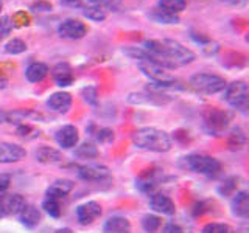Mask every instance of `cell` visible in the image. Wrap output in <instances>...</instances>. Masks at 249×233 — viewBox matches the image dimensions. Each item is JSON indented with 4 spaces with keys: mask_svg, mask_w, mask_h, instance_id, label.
<instances>
[{
    "mask_svg": "<svg viewBox=\"0 0 249 233\" xmlns=\"http://www.w3.org/2000/svg\"><path fill=\"white\" fill-rule=\"evenodd\" d=\"M11 183V176L6 173H0V194H3Z\"/></svg>",
    "mask_w": 249,
    "mask_h": 233,
    "instance_id": "cell-34",
    "label": "cell"
},
{
    "mask_svg": "<svg viewBox=\"0 0 249 233\" xmlns=\"http://www.w3.org/2000/svg\"><path fill=\"white\" fill-rule=\"evenodd\" d=\"M13 28H14V25H13V19L10 16H0V41H3L5 37L10 36Z\"/></svg>",
    "mask_w": 249,
    "mask_h": 233,
    "instance_id": "cell-30",
    "label": "cell"
},
{
    "mask_svg": "<svg viewBox=\"0 0 249 233\" xmlns=\"http://www.w3.org/2000/svg\"><path fill=\"white\" fill-rule=\"evenodd\" d=\"M132 142L137 148L151 152H167L171 148L168 132L158 128H140L132 134Z\"/></svg>",
    "mask_w": 249,
    "mask_h": 233,
    "instance_id": "cell-2",
    "label": "cell"
},
{
    "mask_svg": "<svg viewBox=\"0 0 249 233\" xmlns=\"http://www.w3.org/2000/svg\"><path fill=\"white\" fill-rule=\"evenodd\" d=\"M231 207H232V213L241 217V219H246L249 216V194L248 191H237L233 194V198L231 200Z\"/></svg>",
    "mask_w": 249,
    "mask_h": 233,
    "instance_id": "cell-15",
    "label": "cell"
},
{
    "mask_svg": "<svg viewBox=\"0 0 249 233\" xmlns=\"http://www.w3.org/2000/svg\"><path fill=\"white\" fill-rule=\"evenodd\" d=\"M150 17L158 22V23H163V25H176V23H179V17L176 14H171V13H167L160 10V8H153L151 13H150Z\"/></svg>",
    "mask_w": 249,
    "mask_h": 233,
    "instance_id": "cell-22",
    "label": "cell"
},
{
    "mask_svg": "<svg viewBox=\"0 0 249 233\" xmlns=\"http://www.w3.org/2000/svg\"><path fill=\"white\" fill-rule=\"evenodd\" d=\"M81 95H83V100L88 104L97 106V103H98V93H97V89L95 87H92V85H89V87H84L81 90Z\"/></svg>",
    "mask_w": 249,
    "mask_h": 233,
    "instance_id": "cell-31",
    "label": "cell"
},
{
    "mask_svg": "<svg viewBox=\"0 0 249 233\" xmlns=\"http://www.w3.org/2000/svg\"><path fill=\"white\" fill-rule=\"evenodd\" d=\"M237 179L235 177H231V179H226V181L218 186V193L221 196H233V193L237 190Z\"/></svg>",
    "mask_w": 249,
    "mask_h": 233,
    "instance_id": "cell-29",
    "label": "cell"
},
{
    "mask_svg": "<svg viewBox=\"0 0 249 233\" xmlns=\"http://www.w3.org/2000/svg\"><path fill=\"white\" fill-rule=\"evenodd\" d=\"M182 165L193 171L196 174H202V176H216L221 171V163L218 159L212 157V155H206V154H190L184 157Z\"/></svg>",
    "mask_w": 249,
    "mask_h": 233,
    "instance_id": "cell-3",
    "label": "cell"
},
{
    "mask_svg": "<svg viewBox=\"0 0 249 233\" xmlns=\"http://www.w3.org/2000/svg\"><path fill=\"white\" fill-rule=\"evenodd\" d=\"M35 157L37 162L45 163V165H53V163H58L62 160L61 152L58 150H54V148H50V146L37 148L36 152H35Z\"/></svg>",
    "mask_w": 249,
    "mask_h": 233,
    "instance_id": "cell-21",
    "label": "cell"
},
{
    "mask_svg": "<svg viewBox=\"0 0 249 233\" xmlns=\"http://www.w3.org/2000/svg\"><path fill=\"white\" fill-rule=\"evenodd\" d=\"M162 225V221L159 216L156 215H145L142 217V229L146 233H156Z\"/></svg>",
    "mask_w": 249,
    "mask_h": 233,
    "instance_id": "cell-27",
    "label": "cell"
},
{
    "mask_svg": "<svg viewBox=\"0 0 249 233\" xmlns=\"http://www.w3.org/2000/svg\"><path fill=\"white\" fill-rule=\"evenodd\" d=\"M162 233H185V230L181 227V225L170 222V224H167V225H163Z\"/></svg>",
    "mask_w": 249,
    "mask_h": 233,
    "instance_id": "cell-35",
    "label": "cell"
},
{
    "mask_svg": "<svg viewBox=\"0 0 249 233\" xmlns=\"http://www.w3.org/2000/svg\"><path fill=\"white\" fill-rule=\"evenodd\" d=\"M8 121V112H5L3 109H0V124H3Z\"/></svg>",
    "mask_w": 249,
    "mask_h": 233,
    "instance_id": "cell-39",
    "label": "cell"
},
{
    "mask_svg": "<svg viewBox=\"0 0 249 233\" xmlns=\"http://www.w3.org/2000/svg\"><path fill=\"white\" fill-rule=\"evenodd\" d=\"M6 83H8V80L3 76V75H0V90L2 89H5L6 87Z\"/></svg>",
    "mask_w": 249,
    "mask_h": 233,
    "instance_id": "cell-40",
    "label": "cell"
},
{
    "mask_svg": "<svg viewBox=\"0 0 249 233\" xmlns=\"http://www.w3.org/2000/svg\"><path fill=\"white\" fill-rule=\"evenodd\" d=\"M2 8H3V3H2V2H0V13H2Z\"/></svg>",
    "mask_w": 249,
    "mask_h": 233,
    "instance_id": "cell-42",
    "label": "cell"
},
{
    "mask_svg": "<svg viewBox=\"0 0 249 233\" xmlns=\"http://www.w3.org/2000/svg\"><path fill=\"white\" fill-rule=\"evenodd\" d=\"M31 10L33 11H50L52 10V3L49 2H36L31 5Z\"/></svg>",
    "mask_w": 249,
    "mask_h": 233,
    "instance_id": "cell-37",
    "label": "cell"
},
{
    "mask_svg": "<svg viewBox=\"0 0 249 233\" xmlns=\"http://www.w3.org/2000/svg\"><path fill=\"white\" fill-rule=\"evenodd\" d=\"M25 199L18 193H8L0 194V213L3 216L19 215L20 210L25 207Z\"/></svg>",
    "mask_w": 249,
    "mask_h": 233,
    "instance_id": "cell-7",
    "label": "cell"
},
{
    "mask_svg": "<svg viewBox=\"0 0 249 233\" xmlns=\"http://www.w3.org/2000/svg\"><path fill=\"white\" fill-rule=\"evenodd\" d=\"M190 85L202 95H215L226 87L224 78L213 73H195L190 78Z\"/></svg>",
    "mask_w": 249,
    "mask_h": 233,
    "instance_id": "cell-4",
    "label": "cell"
},
{
    "mask_svg": "<svg viewBox=\"0 0 249 233\" xmlns=\"http://www.w3.org/2000/svg\"><path fill=\"white\" fill-rule=\"evenodd\" d=\"M202 233H232V229L224 224H207Z\"/></svg>",
    "mask_w": 249,
    "mask_h": 233,
    "instance_id": "cell-32",
    "label": "cell"
},
{
    "mask_svg": "<svg viewBox=\"0 0 249 233\" xmlns=\"http://www.w3.org/2000/svg\"><path fill=\"white\" fill-rule=\"evenodd\" d=\"M27 42L25 41H22V39H19V37H13V39H10L6 44H5V47H3V50H5V53H8V54H13V56H16V54H22L23 51H27Z\"/></svg>",
    "mask_w": 249,
    "mask_h": 233,
    "instance_id": "cell-26",
    "label": "cell"
},
{
    "mask_svg": "<svg viewBox=\"0 0 249 233\" xmlns=\"http://www.w3.org/2000/svg\"><path fill=\"white\" fill-rule=\"evenodd\" d=\"M72 190H73V182L72 181H69V179H59V181H54L49 186L45 196L54 198V199H61V198H64L66 194H69Z\"/></svg>",
    "mask_w": 249,
    "mask_h": 233,
    "instance_id": "cell-17",
    "label": "cell"
},
{
    "mask_svg": "<svg viewBox=\"0 0 249 233\" xmlns=\"http://www.w3.org/2000/svg\"><path fill=\"white\" fill-rule=\"evenodd\" d=\"M54 233H72V230H70V229H59V230H56Z\"/></svg>",
    "mask_w": 249,
    "mask_h": 233,
    "instance_id": "cell-41",
    "label": "cell"
},
{
    "mask_svg": "<svg viewBox=\"0 0 249 233\" xmlns=\"http://www.w3.org/2000/svg\"><path fill=\"white\" fill-rule=\"evenodd\" d=\"M75 213L80 224L88 225V224H92L93 221H97L101 216V205L95 200H89V202H84L81 205H78Z\"/></svg>",
    "mask_w": 249,
    "mask_h": 233,
    "instance_id": "cell-8",
    "label": "cell"
},
{
    "mask_svg": "<svg viewBox=\"0 0 249 233\" xmlns=\"http://www.w3.org/2000/svg\"><path fill=\"white\" fill-rule=\"evenodd\" d=\"M131 224L123 216H112L105 222L103 233H129Z\"/></svg>",
    "mask_w": 249,
    "mask_h": 233,
    "instance_id": "cell-18",
    "label": "cell"
},
{
    "mask_svg": "<svg viewBox=\"0 0 249 233\" xmlns=\"http://www.w3.org/2000/svg\"><path fill=\"white\" fill-rule=\"evenodd\" d=\"M223 92H224V101L229 106L240 109V111L246 109L249 92H248V84L243 80H238V81H233L231 84H226V87H224Z\"/></svg>",
    "mask_w": 249,
    "mask_h": 233,
    "instance_id": "cell-5",
    "label": "cell"
},
{
    "mask_svg": "<svg viewBox=\"0 0 249 233\" xmlns=\"http://www.w3.org/2000/svg\"><path fill=\"white\" fill-rule=\"evenodd\" d=\"M143 49L159 61L163 68H176L179 66H187L196 59L190 49H187L181 42L173 39H162V41H150L143 42Z\"/></svg>",
    "mask_w": 249,
    "mask_h": 233,
    "instance_id": "cell-1",
    "label": "cell"
},
{
    "mask_svg": "<svg viewBox=\"0 0 249 233\" xmlns=\"http://www.w3.org/2000/svg\"><path fill=\"white\" fill-rule=\"evenodd\" d=\"M224 3H228V5H233V6H238V5H243L246 3L248 0H223Z\"/></svg>",
    "mask_w": 249,
    "mask_h": 233,
    "instance_id": "cell-38",
    "label": "cell"
},
{
    "mask_svg": "<svg viewBox=\"0 0 249 233\" xmlns=\"http://www.w3.org/2000/svg\"><path fill=\"white\" fill-rule=\"evenodd\" d=\"M229 123V115L223 111H210L206 115V126L209 132H221Z\"/></svg>",
    "mask_w": 249,
    "mask_h": 233,
    "instance_id": "cell-16",
    "label": "cell"
},
{
    "mask_svg": "<svg viewBox=\"0 0 249 233\" xmlns=\"http://www.w3.org/2000/svg\"><path fill=\"white\" fill-rule=\"evenodd\" d=\"M88 25L80 19H66L59 23L58 34L62 39H69V41H78L88 34Z\"/></svg>",
    "mask_w": 249,
    "mask_h": 233,
    "instance_id": "cell-6",
    "label": "cell"
},
{
    "mask_svg": "<svg viewBox=\"0 0 249 233\" xmlns=\"http://www.w3.org/2000/svg\"><path fill=\"white\" fill-rule=\"evenodd\" d=\"M19 219L23 225H25V227L33 229V227H36V225H39V222H41V212H39L35 205L25 204V207H23L19 213Z\"/></svg>",
    "mask_w": 249,
    "mask_h": 233,
    "instance_id": "cell-19",
    "label": "cell"
},
{
    "mask_svg": "<svg viewBox=\"0 0 249 233\" xmlns=\"http://www.w3.org/2000/svg\"><path fill=\"white\" fill-rule=\"evenodd\" d=\"M83 16L92 22H103L106 19V11H105V8L100 5H90V6L83 8Z\"/></svg>",
    "mask_w": 249,
    "mask_h": 233,
    "instance_id": "cell-25",
    "label": "cell"
},
{
    "mask_svg": "<svg viewBox=\"0 0 249 233\" xmlns=\"http://www.w3.org/2000/svg\"><path fill=\"white\" fill-rule=\"evenodd\" d=\"M59 5L64 8H83V0H59Z\"/></svg>",
    "mask_w": 249,
    "mask_h": 233,
    "instance_id": "cell-36",
    "label": "cell"
},
{
    "mask_svg": "<svg viewBox=\"0 0 249 233\" xmlns=\"http://www.w3.org/2000/svg\"><path fill=\"white\" fill-rule=\"evenodd\" d=\"M97 138H98V142H101V143L112 142V140H114V131L107 129V128H101L97 132Z\"/></svg>",
    "mask_w": 249,
    "mask_h": 233,
    "instance_id": "cell-33",
    "label": "cell"
},
{
    "mask_svg": "<svg viewBox=\"0 0 249 233\" xmlns=\"http://www.w3.org/2000/svg\"><path fill=\"white\" fill-rule=\"evenodd\" d=\"M49 75V66L44 62L35 61L25 68V78L30 83H41Z\"/></svg>",
    "mask_w": 249,
    "mask_h": 233,
    "instance_id": "cell-20",
    "label": "cell"
},
{
    "mask_svg": "<svg viewBox=\"0 0 249 233\" xmlns=\"http://www.w3.org/2000/svg\"><path fill=\"white\" fill-rule=\"evenodd\" d=\"M75 155L78 159H83V160H92L98 157V148L90 142H86L76 148Z\"/></svg>",
    "mask_w": 249,
    "mask_h": 233,
    "instance_id": "cell-23",
    "label": "cell"
},
{
    "mask_svg": "<svg viewBox=\"0 0 249 233\" xmlns=\"http://www.w3.org/2000/svg\"><path fill=\"white\" fill-rule=\"evenodd\" d=\"M2 216H3V215H2V213H0V217H2Z\"/></svg>",
    "mask_w": 249,
    "mask_h": 233,
    "instance_id": "cell-43",
    "label": "cell"
},
{
    "mask_svg": "<svg viewBox=\"0 0 249 233\" xmlns=\"http://www.w3.org/2000/svg\"><path fill=\"white\" fill-rule=\"evenodd\" d=\"M187 6V2L185 0H159L158 2V8L160 10L167 11V13H171V14H179L185 10Z\"/></svg>",
    "mask_w": 249,
    "mask_h": 233,
    "instance_id": "cell-24",
    "label": "cell"
},
{
    "mask_svg": "<svg viewBox=\"0 0 249 233\" xmlns=\"http://www.w3.org/2000/svg\"><path fill=\"white\" fill-rule=\"evenodd\" d=\"M109 176V169L103 165H83L78 168V177L88 182H98Z\"/></svg>",
    "mask_w": 249,
    "mask_h": 233,
    "instance_id": "cell-13",
    "label": "cell"
},
{
    "mask_svg": "<svg viewBox=\"0 0 249 233\" xmlns=\"http://www.w3.org/2000/svg\"><path fill=\"white\" fill-rule=\"evenodd\" d=\"M42 208L45 210L47 215H50L53 217H59L61 216V204H59V199L45 196V199L42 202Z\"/></svg>",
    "mask_w": 249,
    "mask_h": 233,
    "instance_id": "cell-28",
    "label": "cell"
},
{
    "mask_svg": "<svg viewBox=\"0 0 249 233\" xmlns=\"http://www.w3.org/2000/svg\"><path fill=\"white\" fill-rule=\"evenodd\" d=\"M25 148L16 143H0V163H16L25 159Z\"/></svg>",
    "mask_w": 249,
    "mask_h": 233,
    "instance_id": "cell-11",
    "label": "cell"
},
{
    "mask_svg": "<svg viewBox=\"0 0 249 233\" xmlns=\"http://www.w3.org/2000/svg\"><path fill=\"white\" fill-rule=\"evenodd\" d=\"M54 140H56V143L62 150H72V148L76 146L78 140H80V134H78V129L73 124H66V126H62L56 131Z\"/></svg>",
    "mask_w": 249,
    "mask_h": 233,
    "instance_id": "cell-9",
    "label": "cell"
},
{
    "mask_svg": "<svg viewBox=\"0 0 249 233\" xmlns=\"http://www.w3.org/2000/svg\"><path fill=\"white\" fill-rule=\"evenodd\" d=\"M47 107L56 114H66L72 107V95L67 92H54L45 101Z\"/></svg>",
    "mask_w": 249,
    "mask_h": 233,
    "instance_id": "cell-10",
    "label": "cell"
},
{
    "mask_svg": "<svg viewBox=\"0 0 249 233\" xmlns=\"http://www.w3.org/2000/svg\"><path fill=\"white\" fill-rule=\"evenodd\" d=\"M150 207L154 210L156 213H160V215L171 216V215L176 213V204L173 202V199H171L170 196H167V194H162V193L151 194Z\"/></svg>",
    "mask_w": 249,
    "mask_h": 233,
    "instance_id": "cell-12",
    "label": "cell"
},
{
    "mask_svg": "<svg viewBox=\"0 0 249 233\" xmlns=\"http://www.w3.org/2000/svg\"><path fill=\"white\" fill-rule=\"evenodd\" d=\"M53 80L59 87H69L70 84H73L75 81V75H73V68L70 67L67 62H59L53 67L52 70Z\"/></svg>",
    "mask_w": 249,
    "mask_h": 233,
    "instance_id": "cell-14",
    "label": "cell"
}]
</instances>
